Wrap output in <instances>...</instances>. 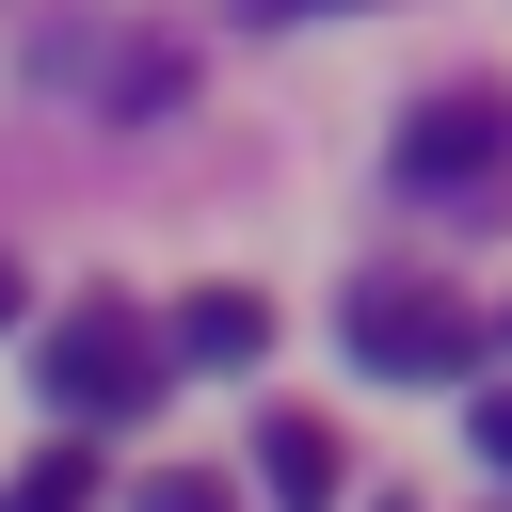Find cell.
Returning <instances> with one entry per match:
<instances>
[{
  "instance_id": "cell-6",
  "label": "cell",
  "mask_w": 512,
  "mask_h": 512,
  "mask_svg": "<svg viewBox=\"0 0 512 512\" xmlns=\"http://www.w3.org/2000/svg\"><path fill=\"white\" fill-rule=\"evenodd\" d=\"M80 496H96V480H80V448H32V464L0 480V512H80Z\"/></svg>"
},
{
  "instance_id": "cell-5",
  "label": "cell",
  "mask_w": 512,
  "mask_h": 512,
  "mask_svg": "<svg viewBox=\"0 0 512 512\" xmlns=\"http://www.w3.org/2000/svg\"><path fill=\"white\" fill-rule=\"evenodd\" d=\"M272 496H336V432L320 416H272Z\"/></svg>"
},
{
  "instance_id": "cell-9",
  "label": "cell",
  "mask_w": 512,
  "mask_h": 512,
  "mask_svg": "<svg viewBox=\"0 0 512 512\" xmlns=\"http://www.w3.org/2000/svg\"><path fill=\"white\" fill-rule=\"evenodd\" d=\"M240 16H336V0H240Z\"/></svg>"
},
{
  "instance_id": "cell-8",
  "label": "cell",
  "mask_w": 512,
  "mask_h": 512,
  "mask_svg": "<svg viewBox=\"0 0 512 512\" xmlns=\"http://www.w3.org/2000/svg\"><path fill=\"white\" fill-rule=\"evenodd\" d=\"M128 512H240V496H224V480H144Z\"/></svg>"
},
{
  "instance_id": "cell-1",
  "label": "cell",
  "mask_w": 512,
  "mask_h": 512,
  "mask_svg": "<svg viewBox=\"0 0 512 512\" xmlns=\"http://www.w3.org/2000/svg\"><path fill=\"white\" fill-rule=\"evenodd\" d=\"M336 336H352V368H400V384H464L480 368V320L448 288H352Z\"/></svg>"
},
{
  "instance_id": "cell-7",
  "label": "cell",
  "mask_w": 512,
  "mask_h": 512,
  "mask_svg": "<svg viewBox=\"0 0 512 512\" xmlns=\"http://www.w3.org/2000/svg\"><path fill=\"white\" fill-rule=\"evenodd\" d=\"M464 432H480V464H512V384H480V400H464Z\"/></svg>"
},
{
  "instance_id": "cell-3",
  "label": "cell",
  "mask_w": 512,
  "mask_h": 512,
  "mask_svg": "<svg viewBox=\"0 0 512 512\" xmlns=\"http://www.w3.org/2000/svg\"><path fill=\"white\" fill-rule=\"evenodd\" d=\"M400 176H416V192H480V176H512V96H432V112L400 128Z\"/></svg>"
},
{
  "instance_id": "cell-10",
  "label": "cell",
  "mask_w": 512,
  "mask_h": 512,
  "mask_svg": "<svg viewBox=\"0 0 512 512\" xmlns=\"http://www.w3.org/2000/svg\"><path fill=\"white\" fill-rule=\"evenodd\" d=\"M16 304H32V288H16V256H0V320H16Z\"/></svg>"
},
{
  "instance_id": "cell-2",
  "label": "cell",
  "mask_w": 512,
  "mask_h": 512,
  "mask_svg": "<svg viewBox=\"0 0 512 512\" xmlns=\"http://www.w3.org/2000/svg\"><path fill=\"white\" fill-rule=\"evenodd\" d=\"M48 400H64V416H144V400H160V336H144L128 304H64V320H48Z\"/></svg>"
},
{
  "instance_id": "cell-4",
  "label": "cell",
  "mask_w": 512,
  "mask_h": 512,
  "mask_svg": "<svg viewBox=\"0 0 512 512\" xmlns=\"http://www.w3.org/2000/svg\"><path fill=\"white\" fill-rule=\"evenodd\" d=\"M160 352H176V368H256V352H272V304H256V288H192Z\"/></svg>"
}]
</instances>
